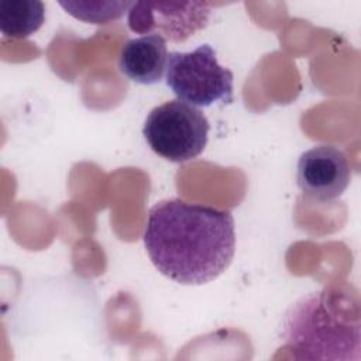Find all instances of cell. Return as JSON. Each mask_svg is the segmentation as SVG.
Segmentation results:
<instances>
[{"label":"cell","mask_w":361,"mask_h":361,"mask_svg":"<svg viewBox=\"0 0 361 361\" xmlns=\"http://www.w3.org/2000/svg\"><path fill=\"white\" fill-rule=\"evenodd\" d=\"M72 17L85 23L107 24L118 20L133 6L131 1H59Z\"/></svg>","instance_id":"9c48e42d"},{"label":"cell","mask_w":361,"mask_h":361,"mask_svg":"<svg viewBox=\"0 0 361 361\" xmlns=\"http://www.w3.org/2000/svg\"><path fill=\"white\" fill-rule=\"evenodd\" d=\"M351 180V166L344 151L334 145H316L305 151L296 165V183L303 195L317 202H331L343 195Z\"/></svg>","instance_id":"8992f818"},{"label":"cell","mask_w":361,"mask_h":361,"mask_svg":"<svg viewBox=\"0 0 361 361\" xmlns=\"http://www.w3.org/2000/svg\"><path fill=\"white\" fill-rule=\"evenodd\" d=\"M213 3L137 1L128 10V27L138 34L182 42L209 23Z\"/></svg>","instance_id":"5b68a950"},{"label":"cell","mask_w":361,"mask_h":361,"mask_svg":"<svg viewBox=\"0 0 361 361\" xmlns=\"http://www.w3.org/2000/svg\"><path fill=\"white\" fill-rule=\"evenodd\" d=\"M165 82L178 100L192 106L233 102V73L217 62L216 51L207 44L192 52H169Z\"/></svg>","instance_id":"3957f363"},{"label":"cell","mask_w":361,"mask_h":361,"mask_svg":"<svg viewBox=\"0 0 361 361\" xmlns=\"http://www.w3.org/2000/svg\"><path fill=\"white\" fill-rule=\"evenodd\" d=\"M282 338L296 360L358 361L361 309L357 289L333 285L299 298L283 316Z\"/></svg>","instance_id":"7a4b0ae2"},{"label":"cell","mask_w":361,"mask_h":361,"mask_svg":"<svg viewBox=\"0 0 361 361\" xmlns=\"http://www.w3.org/2000/svg\"><path fill=\"white\" fill-rule=\"evenodd\" d=\"M45 20V7L38 0L0 1V31L4 37L25 38L34 34Z\"/></svg>","instance_id":"ba28073f"},{"label":"cell","mask_w":361,"mask_h":361,"mask_svg":"<svg viewBox=\"0 0 361 361\" xmlns=\"http://www.w3.org/2000/svg\"><path fill=\"white\" fill-rule=\"evenodd\" d=\"M142 237L154 267L182 285L216 279L228 268L235 251L230 212L180 199L155 203Z\"/></svg>","instance_id":"6da1fadb"},{"label":"cell","mask_w":361,"mask_h":361,"mask_svg":"<svg viewBox=\"0 0 361 361\" xmlns=\"http://www.w3.org/2000/svg\"><path fill=\"white\" fill-rule=\"evenodd\" d=\"M209 130L207 117L199 109L182 100H169L148 113L142 134L159 157L188 162L203 152Z\"/></svg>","instance_id":"277c9868"},{"label":"cell","mask_w":361,"mask_h":361,"mask_svg":"<svg viewBox=\"0 0 361 361\" xmlns=\"http://www.w3.org/2000/svg\"><path fill=\"white\" fill-rule=\"evenodd\" d=\"M166 44L158 35H142L128 39L118 55V69L140 85L158 83L166 66Z\"/></svg>","instance_id":"52a82bcc"}]
</instances>
